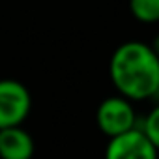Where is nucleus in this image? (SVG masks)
I'll use <instances>...</instances> for the list:
<instances>
[{
    "instance_id": "f257e3e1",
    "label": "nucleus",
    "mask_w": 159,
    "mask_h": 159,
    "mask_svg": "<svg viewBox=\"0 0 159 159\" xmlns=\"http://www.w3.org/2000/svg\"><path fill=\"white\" fill-rule=\"evenodd\" d=\"M109 75L118 96L133 103L159 96V58L150 43L118 45L109 62Z\"/></svg>"
},
{
    "instance_id": "f03ea898",
    "label": "nucleus",
    "mask_w": 159,
    "mask_h": 159,
    "mask_svg": "<svg viewBox=\"0 0 159 159\" xmlns=\"http://www.w3.org/2000/svg\"><path fill=\"white\" fill-rule=\"evenodd\" d=\"M96 124H98L99 131L103 135H107L109 139L124 135V133L139 127L137 111L133 107V101H129L118 94L105 98L96 111Z\"/></svg>"
},
{
    "instance_id": "7ed1b4c3",
    "label": "nucleus",
    "mask_w": 159,
    "mask_h": 159,
    "mask_svg": "<svg viewBox=\"0 0 159 159\" xmlns=\"http://www.w3.org/2000/svg\"><path fill=\"white\" fill-rule=\"evenodd\" d=\"M30 109L32 98L28 88L15 79H0V129L23 125Z\"/></svg>"
},
{
    "instance_id": "20e7f679",
    "label": "nucleus",
    "mask_w": 159,
    "mask_h": 159,
    "mask_svg": "<svg viewBox=\"0 0 159 159\" xmlns=\"http://www.w3.org/2000/svg\"><path fill=\"white\" fill-rule=\"evenodd\" d=\"M105 159H159V152L146 139V135L135 127L124 135L109 139Z\"/></svg>"
},
{
    "instance_id": "39448f33",
    "label": "nucleus",
    "mask_w": 159,
    "mask_h": 159,
    "mask_svg": "<svg viewBox=\"0 0 159 159\" xmlns=\"http://www.w3.org/2000/svg\"><path fill=\"white\" fill-rule=\"evenodd\" d=\"M34 139L26 129L8 127L0 129V159H32Z\"/></svg>"
},
{
    "instance_id": "423d86ee",
    "label": "nucleus",
    "mask_w": 159,
    "mask_h": 159,
    "mask_svg": "<svg viewBox=\"0 0 159 159\" xmlns=\"http://www.w3.org/2000/svg\"><path fill=\"white\" fill-rule=\"evenodd\" d=\"M131 15L144 25L159 23V0H129Z\"/></svg>"
},
{
    "instance_id": "0eeeda50",
    "label": "nucleus",
    "mask_w": 159,
    "mask_h": 159,
    "mask_svg": "<svg viewBox=\"0 0 159 159\" xmlns=\"http://www.w3.org/2000/svg\"><path fill=\"white\" fill-rule=\"evenodd\" d=\"M139 129L146 135V139L153 144V148L159 152V103L146 114Z\"/></svg>"
},
{
    "instance_id": "6e6552de",
    "label": "nucleus",
    "mask_w": 159,
    "mask_h": 159,
    "mask_svg": "<svg viewBox=\"0 0 159 159\" xmlns=\"http://www.w3.org/2000/svg\"><path fill=\"white\" fill-rule=\"evenodd\" d=\"M150 47H152V51L157 54V58H159V34L152 39V43H150Z\"/></svg>"
}]
</instances>
